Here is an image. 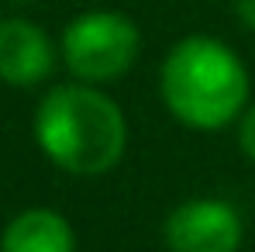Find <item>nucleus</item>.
<instances>
[{
    "mask_svg": "<svg viewBox=\"0 0 255 252\" xmlns=\"http://www.w3.org/2000/svg\"><path fill=\"white\" fill-rule=\"evenodd\" d=\"M141 45V28L131 14L114 7H90L62 28L59 59L73 80L107 86L134 69Z\"/></svg>",
    "mask_w": 255,
    "mask_h": 252,
    "instance_id": "obj_3",
    "label": "nucleus"
},
{
    "mask_svg": "<svg viewBox=\"0 0 255 252\" xmlns=\"http://www.w3.org/2000/svg\"><path fill=\"white\" fill-rule=\"evenodd\" d=\"M59 66V45L31 17H0V83L35 90L52 80Z\"/></svg>",
    "mask_w": 255,
    "mask_h": 252,
    "instance_id": "obj_5",
    "label": "nucleus"
},
{
    "mask_svg": "<svg viewBox=\"0 0 255 252\" xmlns=\"http://www.w3.org/2000/svg\"><path fill=\"white\" fill-rule=\"evenodd\" d=\"M231 7H235V17L249 31H255V0H231Z\"/></svg>",
    "mask_w": 255,
    "mask_h": 252,
    "instance_id": "obj_8",
    "label": "nucleus"
},
{
    "mask_svg": "<svg viewBox=\"0 0 255 252\" xmlns=\"http://www.w3.org/2000/svg\"><path fill=\"white\" fill-rule=\"evenodd\" d=\"M245 218L224 197H186L162 221L166 252H242Z\"/></svg>",
    "mask_w": 255,
    "mask_h": 252,
    "instance_id": "obj_4",
    "label": "nucleus"
},
{
    "mask_svg": "<svg viewBox=\"0 0 255 252\" xmlns=\"http://www.w3.org/2000/svg\"><path fill=\"white\" fill-rule=\"evenodd\" d=\"M0 252H76V228L55 208H24L3 225Z\"/></svg>",
    "mask_w": 255,
    "mask_h": 252,
    "instance_id": "obj_6",
    "label": "nucleus"
},
{
    "mask_svg": "<svg viewBox=\"0 0 255 252\" xmlns=\"http://www.w3.org/2000/svg\"><path fill=\"white\" fill-rule=\"evenodd\" d=\"M238 152L255 166V100L245 107V114L238 118Z\"/></svg>",
    "mask_w": 255,
    "mask_h": 252,
    "instance_id": "obj_7",
    "label": "nucleus"
},
{
    "mask_svg": "<svg viewBox=\"0 0 255 252\" xmlns=\"http://www.w3.org/2000/svg\"><path fill=\"white\" fill-rule=\"evenodd\" d=\"M31 135L55 169L97 180L121 166L128 152V118L121 104L93 83H55L35 107Z\"/></svg>",
    "mask_w": 255,
    "mask_h": 252,
    "instance_id": "obj_1",
    "label": "nucleus"
},
{
    "mask_svg": "<svg viewBox=\"0 0 255 252\" xmlns=\"http://www.w3.org/2000/svg\"><path fill=\"white\" fill-rule=\"evenodd\" d=\"M159 97L183 128L221 131L252 104V73L224 38L183 35L159 62Z\"/></svg>",
    "mask_w": 255,
    "mask_h": 252,
    "instance_id": "obj_2",
    "label": "nucleus"
}]
</instances>
